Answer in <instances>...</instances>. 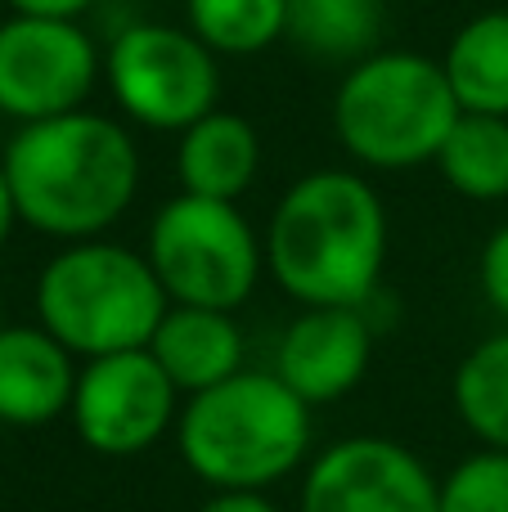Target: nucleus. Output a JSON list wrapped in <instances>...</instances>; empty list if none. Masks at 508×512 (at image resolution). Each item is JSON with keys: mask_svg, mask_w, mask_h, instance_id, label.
<instances>
[{"mask_svg": "<svg viewBox=\"0 0 508 512\" xmlns=\"http://www.w3.org/2000/svg\"><path fill=\"white\" fill-rule=\"evenodd\" d=\"M0 167L18 221L63 243L99 239L131 212L140 189V149L131 131L90 108L18 126Z\"/></svg>", "mask_w": 508, "mask_h": 512, "instance_id": "nucleus-1", "label": "nucleus"}, {"mask_svg": "<svg viewBox=\"0 0 508 512\" xmlns=\"http://www.w3.org/2000/svg\"><path fill=\"white\" fill-rule=\"evenodd\" d=\"M266 270L293 301L365 310L387 265V207L356 171H306L261 234Z\"/></svg>", "mask_w": 508, "mask_h": 512, "instance_id": "nucleus-2", "label": "nucleus"}, {"mask_svg": "<svg viewBox=\"0 0 508 512\" xmlns=\"http://www.w3.org/2000/svg\"><path fill=\"white\" fill-rule=\"evenodd\" d=\"M180 459L212 490H270L311 450V405L279 373H234L176 418Z\"/></svg>", "mask_w": 508, "mask_h": 512, "instance_id": "nucleus-3", "label": "nucleus"}, {"mask_svg": "<svg viewBox=\"0 0 508 512\" xmlns=\"http://www.w3.org/2000/svg\"><path fill=\"white\" fill-rule=\"evenodd\" d=\"M149 256L122 243H68L36 279V324L81 360L144 351L167 315Z\"/></svg>", "mask_w": 508, "mask_h": 512, "instance_id": "nucleus-4", "label": "nucleus"}, {"mask_svg": "<svg viewBox=\"0 0 508 512\" xmlns=\"http://www.w3.org/2000/svg\"><path fill=\"white\" fill-rule=\"evenodd\" d=\"M459 122L446 68L419 50H374L351 63L333 95V135L369 171L437 162Z\"/></svg>", "mask_w": 508, "mask_h": 512, "instance_id": "nucleus-5", "label": "nucleus"}, {"mask_svg": "<svg viewBox=\"0 0 508 512\" xmlns=\"http://www.w3.org/2000/svg\"><path fill=\"white\" fill-rule=\"evenodd\" d=\"M144 256L171 306L230 310V315L252 297L266 270V248L239 203L194 194H176L158 207Z\"/></svg>", "mask_w": 508, "mask_h": 512, "instance_id": "nucleus-6", "label": "nucleus"}, {"mask_svg": "<svg viewBox=\"0 0 508 512\" xmlns=\"http://www.w3.org/2000/svg\"><path fill=\"white\" fill-rule=\"evenodd\" d=\"M221 54L189 27L131 23L113 36L104 77L117 108L149 131H189L221 99Z\"/></svg>", "mask_w": 508, "mask_h": 512, "instance_id": "nucleus-7", "label": "nucleus"}, {"mask_svg": "<svg viewBox=\"0 0 508 512\" xmlns=\"http://www.w3.org/2000/svg\"><path fill=\"white\" fill-rule=\"evenodd\" d=\"M72 427L81 445L104 459H135L153 450L180 418V391L162 364L144 351L86 360L72 391Z\"/></svg>", "mask_w": 508, "mask_h": 512, "instance_id": "nucleus-8", "label": "nucleus"}, {"mask_svg": "<svg viewBox=\"0 0 508 512\" xmlns=\"http://www.w3.org/2000/svg\"><path fill=\"white\" fill-rule=\"evenodd\" d=\"M104 59L81 23L5 18L0 23V113L18 126L86 108Z\"/></svg>", "mask_w": 508, "mask_h": 512, "instance_id": "nucleus-9", "label": "nucleus"}, {"mask_svg": "<svg viewBox=\"0 0 508 512\" xmlns=\"http://www.w3.org/2000/svg\"><path fill=\"white\" fill-rule=\"evenodd\" d=\"M302 512H437V477L387 436H347L311 463Z\"/></svg>", "mask_w": 508, "mask_h": 512, "instance_id": "nucleus-10", "label": "nucleus"}, {"mask_svg": "<svg viewBox=\"0 0 508 512\" xmlns=\"http://www.w3.org/2000/svg\"><path fill=\"white\" fill-rule=\"evenodd\" d=\"M374 355V324L356 306H306L284 328L275 373L306 405H333L360 387Z\"/></svg>", "mask_w": 508, "mask_h": 512, "instance_id": "nucleus-11", "label": "nucleus"}, {"mask_svg": "<svg viewBox=\"0 0 508 512\" xmlns=\"http://www.w3.org/2000/svg\"><path fill=\"white\" fill-rule=\"evenodd\" d=\"M77 355L41 324H0V423L45 427L72 409Z\"/></svg>", "mask_w": 508, "mask_h": 512, "instance_id": "nucleus-12", "label": "nucleus"}, {"mask_svg": "<svg viewBox=\"0 0 508 512\" xmlns=\"http://www.w3.org/2000/svg\"><path fill=\"white\" fill-rule=\"evenodd\" d=\"M149 355L176 382L180 396H198L243 373V328L234 324L230 310L167 306Z\"/></svg>", "mask_w": 508, "mask_h": 512, "instance_id": "nucleus-13", "label": "nucleus"}, {"mask_svg": "<svg viewBox=\"0 0 508 512\" xmlns=\"http://www.w3.org/2000/svg\"><path fill=\"white\" fill-rule=\"evenodd\" d=\"M261 171V135L243 113L212 108L189 131H180L176 176L180 194L239 203Z\"/></svg>", "mask_w": 508, "mask_h": 512, "instance_id": "nucleus-14", "label": "nucleus"}, {"mask_svg": "<svg viewBox=\"0 0 508 512\" xmlns=\"http://www.w3.org/2000/svg\"><path fill=\"white\" fill-rule=\"evenodd\" d=\"M446 81L459 113L508 117V9L468 18L446 45Z\"/></svg>", "mask_w": 508, "mask_h": 512, "instance_id": "nucleus-15", "label": "nucleus"}, {"mask_svg": "<svg viewBox=\"0 0 508 512\" xmlns=\"http://www.w3.org/2000/svg\"><path fill=\"white\" fill-rule=\"evenodd\" d=\"M383 36V0H288V41L311 59L360 63Z\"/></svg>", "mask_w": 508, "mask_h": 512, "instance_id": "nucleus-16", "label": "nucleus"}, {"mask_svg": "<svg viewBox=\"0 0 508 512\" xmlns=\"http://www.w3.org/2000/svg\"><path fill=\"white\" fill-rule=\"evenodd\" d=\"M437 167L446 185L473 203L508 198V117L459 113L437 153Z\"/></svg>", "mask_w": 508, "mask_h": 512, "instance_id": "nucleus-17", "label": "nucleus"}, {"mask_svg": "<svg viewBox=\"0 0 508 512\" xmlns=\"http://www.w3.org/2000/svg\"><path fill=\"white\" fill-rule=\"evenodd\" d=\"M455 414L486 450H508V328L459 360L450 382Z\"/></svg>", "mask_w": 508, "mask_h": 512, "instance_id": "nucleus-18", "label": "nucleus"}, {"mask_svg": "<svg viewBox=\"0 0 508 512\" xmlns=\"http://www.w3.org/2000/svg\"><path fill=\"white\" fill-rule=\"evenodd\" d=\"M185 14L212 54H261L288 36V0H185Z\"/></svg>", "mask_w": 508, "mask_h": 512, "instance_id": "nucleus-19", "label": "nucleus"}, {"mask_svg": "<svg viewBox=\"0 0 508 512\" xmlns=\"http://www.w3.org/2000/svg\"><path fill=\"white\" fill-rule=\"evenodd\" d=\"M437 512H508V450H477L437 481Z\"/></svg>", "mask_w": 508, "mask_h": 512, "instance_id": "nucleus-20", "label": "nucleus"}, {"mask_svg": "<svg viewBox=\"0 0 508 512\" xmlns=\"http://www.w3.org/2000/svg\"><path fill=\"white\" fill-rule=\"evenodd\" d=\"M477 279H482V292H486V301H491V310L508 328V225H500V230L486 239L482 261H477Z\"/></svg>", "mask_w": 508, "mask_h": 512, "instance_id": "nucleus-21", "label": "nucleus"}, {"mask_svg": "<svg viewBox=\"0 0 508 512\" xmlns=\"http://www.w3.org/2000/svg\"><path fill=\"white\" fill-rule=\"evenodd\" d=\"M5 5L23 18H59V23H77L95 0H5Z\"/></svg>", "mask_w": 508, "mask_h": 512, "instance_id": "nucleus-22", "label": "nucleus"}, {"mask_svg": "<svg viewBox=\"0 0 508 512\" xmlns=\"http://www.w3.org/2000/svg\"><path fill=\"white\" fill-rule=\"evenodd\" d=\"M198 512H279V508L266 499V490H212V499Z\"/></svg>", "mask_w": 508, "mask_h": 512, "instance_id": "nucleus-23", "label": "nucleus"}, {"mask_svg": "<svg viewBox=\"0 0 508 512\" xmlns=\"http://www.w3.org/2000/svg\"><path fill=\"white\" fill-rule=\"evenodd\" d=\"M18 225V207H14V194H9V180H5V167H0V248L9 243Z\"/></svg>", "mask_w": 508, "mask_h": 512, "instance_id": "nucleus-24", "label": "nucleus"}, {"mask_svg": "<svg viewBox=\"0 0 508 512\" xmlns=\"http://www.w3.org/2000/svg\"><path fill=\"white\" fill-rule=\"evenodd\" d=\"M0 23H5V18H0Z\"/></svg>", "mask_w": 508, "mask_h": 512, "instance_id": "nucleus-25", "label": "nucleus"}]
</instances>
